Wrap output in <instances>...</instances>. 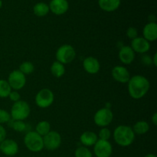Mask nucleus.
<instances>
[{"instance_id":"nucleus-1","label":"nucleus","mask_w":157,"mask_h":157,"mask_svg":"<svg viewBox=\"0 0 157 157\" xmlns=\"http://www.w3.org/2000/svg\"><path fill=\"white\" fill-rule=\"evenodd\" d=\"M127 84L129 94L135 100H140L144 98L148 93L150 87L149 80L143 75L130 77Z\"/></svg>"},{"instance_id":"nucleus-2","label":"nucleus","mask_w":157,"mask_h":157,"mask_svg":"<svg viewBox=\"0 0 157 157\" xmlns=\"http://www.w3.org/2000/svg\"><path fill=\"white\" fill-rule=\"evenodd\" d=\"M113 139L117 145L127 147L131 145L135 140V133L131 127L127 125H120L115 128L113 133Z\"/></svg>"},{"instance_id":"nucleus-3","label":"nucleus","mask_w":157,"mask_h":157,"mask_svg":"<svg viewBox=\"0 0 157 157\" xmlns=\"http://www.w3.org/2000/svg\"><path fill=\"white\" fill-rule=\"evenodd\" d=\"M24 144L32 153H39L44 149L43 137L35 131H29L25 135Z\"/></svg>"},{"instance_id":"nucleus-4","label":"nucleus","mask_w":157,"mask_h":157,"mask_svg":"<svg viewBox=\"0 0 157 157\" xmlns=\"http://www.w3.org/2000/svg\"><path fill=\"white\" fill-rule=\"evenodd\" d=\"M31 113L29 104L25 101H18L15 102L12 106L10 115L12 120L14 121H22L27 119Z\"/></svg>"},{"instance_id":"nucleus-5","label":"nucleus","mask_w":157,"mask_h":157,"mask_svg":"<svg viewBox=\"0 0 157 157\" xmlns=\"http://www.w3.org/2000/svg\"><path fill=\"white\" fill-rule=\"evenodd\" d=\"M57 61L63 64L72 62L76 57V52L73 46L71 44H63L60 46L55 54Z\"/></svg>"},{"instance_id":"nucleus-6","label":"nucleus","mask_w":157,"mask_h":157,"mask_svg":"<svg viewBox=\"0 0 157 157\" xmlns=\"http://www.w3.org/2000/svg\"><path fill=\"white\" fill-rule=\"evenodd\" d=\"M113 120V113L110 108L103 107L99 109L94 116V122L100 127H107Z\"/></svg>"},{"instance_id":"nucleus-7","label":"nucleus","mask_w":157,"mask_h":157,"mask_svg":"<svg viewBox=\"0 0 157 157\" xmlns=\"http://www.w3.org/2000/svg\"><path fill=\"white\" fill-rule=\"evenodd\" d=\"M55 101L54 93L48 88H43L37 93L35 98L36 105L40 108H48L52 105Z\"/></svg>"},{"instance_id":"nucleus-8","label":"nucleus","mask_w":157,"mask_h":157,"mask_svg":"<svg viewBox=\"0 0 157 157\" xmlns=\"http://www.w3.org/2000/svg\"><path fill=\"white\" fill-rule=\"evenodd\" d=\"M11 88L13 90H19L26 84V77L19 70H14L9 74L7 80Z\"/></svg>"},{"instance_id":"nucleus-9","label":"nucleus","mask_w":157,"mask_h":157,"mask_svg":"<svg viewBox=\"0 0 157 157\" xmlns=\"http://www.w3.org/2000/svg\"><path fill=\"white\" fill-rule=\"evenodd\" d=\"M61 140H62L61 136L58 132L51 130L47 135L43 136L44 148L47 149L48 150H50V151L56 150L61 146Z\"/></svg>"},{"instance_id":"nucleus-10","label":"nucleus","mask_w":157,"mask_h":157,"mask_svg":"<svg viewBox=\"0 0 157 157\" xmlns=\"http://www.w3.org/2000/svg\"><path fill=\"white\" fill-rule=\"evenodd\" d=\"M94 153L96 157H110L113 153V147L108 140H99L94 145Z\"/></svg>"},{"instance_id":"nucleus-11","label":"nucleus","mask_w":157,"mask_h":157,"mask_svg":"<svg viewBox=\"0 0 157 157\" xmlns=\"http://www.w3.org/2000/svg\"><path fill=\"white\" fill-rule=\"evenodd\" d=\"M18 144L12 139H5L0 143V150L8 157L15 156L18 153Z\"/></svg>"},{"instance_id":"nucleus-12","label":"nucleus","mask_w":157,"mask_h":157,"mask_svg":"<svg viewBox=\"0 0 157 157\" xmlns=\"http://www.w3.org/2000/svg\"><path fill=\"white\" fill-rule=\"evenodd\" d=\"M112 78L114 81L121 84H126L130 78V75L127 67L121 65H117L111 71Z\"/></svg>"},{"instance_id":"nucleus-13","label":"nucleus","mask_w":157,"mask_h":157,"mask_svg":"<svg viewBox=\"0 0 157 157\" xmlns=\"http://www.w3.org/2000/svg\"><path fill=\"white\" fill-rule=\"evenodd\" d=\"M130 47L135 53H139L141 55L146 54L150 49V42L143 37H139L134 38L131 41Z\"/></svg>"},{"instance_id":"nucleus-14","label":"nucleus","mask_w":157,"mask_h":157,"mask_svg":"<svg viewBox=\"0 0 157 157\" xmlns=\"http://www.w3.org/2000/svg\"><path fill=\"white\" fill-rule=\"evenodd\" d=\"M48 6L51 12L55 15H61L68 10L69 4L67 0H52Z\"/></svg>"},{"instance_id":"nucleus-15","label":"nucleus","mask_w":157,"mask_h":157,"mask_svg":"<svg viewBox=\"0 0 157 157\" xmlns=\"http://www.w3.org/2000/svg\"><path fill=\"white\" fill-rule=\"evenodd\" d=\"M83 67L84 71L90 75H96L101 69L99 61L94 57H87L83 61Z\"/></svg>"},{"instance_id":"nucleus-16","label":"nucleus","mask_w":157,"mask_h":157,"mask_svg":"<svg viewBox=\"0 0 157 157\" xmlns=\"http://www.w3.org/2000/svg\"><path fill=\"white\" fill-rule=\"evenodd\" d=\"M135 52L130 46H122L119 51L118 57L119 59L123 64H130L133 62L135 59Z\"/></svg>"},{"instance_id":"nucleus-17","label":"nucleus","mask_w":157,"mask_h":157,"mask_svg":"<svg viewBox=\"0 0 157 157\" xmlns=\"http://www.w3.org/2000/svg\"><path fill=\"white\" fill-rule=\"evenodd\" d=\"M143 38L149 42H153L157 39V24L156 22H149L143 29Z\"/></svg>"},{"instance_id":"nucleus-18","label":"nucleus","mask_w":157,"mask_h":157,"mask_svg":"<svg viewBox=\"0 0 157 157\" xmlns=\"http://www.w3.org/2000/svg\"><path fill=\"white\" fill-rule=\"evenodd\" d=\"M98 140V136L94 132L85 131L80 136V141L84 147H94L97 141Z\"/></svg>"},{"instance_id":"nucleus-19","label":"nucleus","mask_w":157,"mask_h":157,"mask_svg":"<svg viewBox=\"0 0 157 157\" xmlns=\"http://www.w3.org/2000/svg\"><path fill=\"white\" fill-rule=\"evenodd\" d=\"M99 7L105 12H111L121 6V0H98Z\"/></svg>"},{"instance_id":"nucleus-20","label":"nucleus","mask_w":157,"mask_h":157,"mask_svg":"<svg viewBox=\"0 0 157 157\" xmlns=\"http://www.w3.org/2000/svg\"><path fill=\"white\" fill-rule=\"evenodd\" d=\"M132 129L135 135H144L150 130V124L145 121H140L135 123Z\"/></svg>"},{"instance_id":"nucleus-21","label":"nucleus","mask_w":157,"mask_h":157,"mask_svg":"<svg viewBox=\"0 0 157 157\" xmlns=\"http://www.w3.org/2000/svg\"><path fill=\"white\" fill-rule=\"evenodd\" d=\"M51 73L55 78H61L65 74V67L64 64H61L59 61H55L51 66Z\"/></svg>"},{"instance_id":"nucleus-22","label":"nucleus","mask_w":157,"mask_h":157,"mask_svg":"<svg viewBox=\"0 0 157 157\" xmlns=\"http://www.w3.org/2000/svg\"><path fill=\"white\" fill-rule=\"evenodd\" d=\"M49 6L44 2H38L35 5L33 8V12L36 16L38 17H44L48 14Z\"/></svg>"},{"instance_id":"nucleus-23","label":"nucleus","mask_w":157,"mask_h":157,"mask_svg":"<svg viewBox=\"0 0 157 157\" xmlns=\"http://www.w3.org/2000/svg\"><path fill=\"white\" fill-rule=\"evenodd\" d=\"M51 131V124L47 121H41L37 124L35 127V132L40 136H44Z\"/></svg>"},{"instance_id":"nucleus-24","label":"nucleus","mask_w":157,"mask_h":157,"mask_svg":"<svg viewBox=\"0 0 157 157\" xmlns=\"http://www.w3.org/2000/svg\"><path fill=\"white\" fill-rule=\"evenodd\" d=\"M8 124L15 131L24 132L27 130V124L22 121H14V120L11 119Z\"/></svg>"},{"instance_id":"nucleus-25","label":"nucleus","mask_w":157,"mask_h":157,"mask_svg":"<svg viewBox=\"0 0 157 157\" xmlns=\"http://www.w3.org/2000/svg\"><path fill=\"white\" fill-rule=\"evenodd\" d=\"M12 90L10 85L6 80L0 79V98H8Z\"/></svg>"},{"instance_id":"nucleus-26","label":"nucleus","mask_w":157,"mask_h":157,"mask_svg":"<svg viewBox=\"0 0 157 157\" xmlns=\"http://www.w3.org/2000/svg\"><path fill=\"white\" fill-rule=\"evenodd\" d=\"M18 70L25 75H29L33 73L35 71V66L30 61H25L20 64Z\"/></svg>"},{"instance_id":"nucleus-27","label":"nucleus","mask_w":157,"mask_h":157,"mask_svg":"<svg viewBox=\"0 0 157 157\" xmlns=\"http://www.w3.org/2000/svg\"><path fill=\"white\" fill-rule=\"evenodd\" d=\"M75 157H93V153L88 147L82 146L75 150Z\"/></svg>"},{"instance_id":"nucleus-28","label":"nucleus","mask_w":157,"mask_h":157,"mask_svg":"<svg viewBox=\"0 0 157 157\" xmlns=\"http://www.w3.org/2000/svg\"><path fill=\"white\" fill-rule=\"evenodd\" d=\"M98 139L103 140H108L111 136V132L107 127H102L100 130L99 133L98 135Z\"/></svg>"},{"instance_id":"nucleus-29","label":"nucleus","mask_w":157,"mask_h":157,"mask_svg":"<svg viewBox=\"0 0 157 157\" xmlns=\"http://www.w3.org/2000/svg\"><path fill=\"white\" fill-rule=\"evenodd\" d=\"M11 115L9 112L7 110H3V109H0V124H8L9 121H11Z\"/></svg>"},{"instance_id":"nucleus-30","label":"nucleus","mask_w":157,"mask_h":157,"mask_svg":"<svg viewBox=\"0 0 157 157\" xmlns=\"http://www.w3.org/2000/svg\"><path fill=\"white\" fill-rule=\"evenodd\" d=\"M127 35L130 39L133 40L138 37V31L136 28L130 27L127 30Z\"/></svg>"},{"instance_id":"nucleus-31","label":"nucleus","mask_w":157,"mask_h":157,"mask_svg":"<svg viewBox=\"0 0 157 157\" xmlns=\"http://www.w3.org/2000/svg\"><path fill=\"white\" fill-rule=\"evenodd\" d=\"M141 62L143 63L144 65L148 66V67L153 65L152 57L149 56V55H147V54H144V55H142V57H141Z\"/></svg>"},{"instance_id":"nucleus-32","label":"nucleus","mask_w":157,"mask_h":157,"mask_svg":"<svg viewBox=\"0 0 157 157\" xmlns=\"http://www.w3.org/2000/svg\"><path fill=\"white\" fill-rule=\"evenodd\" d=\"M8 98H9V99H10L12 102L15 103V102H17V101H20L21 95H20V94L18 93L17 90H12V91H11V93L9 94V95Z\"/></svg>"},{"instance_id":"nucleus-33","label":"nucleus","mask_w":157,"mask_h":157,"mask_svg":"<svg viewBox=\"0 0 157 157\" xmlns=\"http://www.w3.org/2000/svg\"><path fill=\"white\" fill-rule=\"evenodd\" d=\"M6 130L2 124H0V143L2 142L5 139H6Z\"/></svg>"},{"instance_id":"nucleus-34","label":"nucleus","mask_w":157,"mask_h":157,"mask_svg":"<svg viewBox=\"0 0 157 157\" xmlns=\"http://www.w3.org/2000/svg\"><path fill=\"white\" fill-rule=\"evenodd\" d=\"M151 121L155 126L157 125V113H154L152 116Z\"/></svg>"},{"instance_id":"nucleus-35","label":"nucleus","mask_w":157,"mask_h":157,"mask_svg":"<svg viewBox=\"0 0 157 157\" xmlns=\"http://www.w3.org/2000/svg\"><path fill=\"white\" fill-rule=\"evenodd\" d=\"M152 61H153V65L157 66V54L155 53L153 57L152 58Z\"/></svg>"},{"instance_id":"nucleus-36","label":"nucleus","mask_w":157,"mask_h":157,"mask_svg":"<svg viewBox=\"0 0 157 157\" xmlns=\"http://www.w3.org/2000/svg\"><path fill=\"white\" fill-rule=\"evenodd\" d=\"M144 157H156V156L155 154H153V153H149V154L146 155Z\"/></svg>"},{"instance_id":"nucleus-37","label":"nucleus","mask_w":157,"mask_h":157,"mask_svg":"<svg viewBox=\"0 0 157 157\" xmlns=\"http://www.w3.org/2000/svg\"><path fill=\"white\" fill-rule=\"evenodd\" d=\"M2 6V0H0V9H1Z\"/></svg>"},{"instance_id":"nucleus-38","label":"nucleus","mask_w":157,"mask_h":157,"mask_svg":"<svg viewBox=\"0 0 157 157\" xmlns=\"http://www.w3.org/2000/svg\"><path fill=\"white\" fill-rule=\"evenodd\" d=\"M0 153H1V150H0Z\"/></svg>"},{"instance_id":"nucleus-39","label":"nucleus","mask_w":157,"mask_h":157,"mask_svg":"<svg viewBox=\"0 0 157 157\" xmlns=\"http://www.w3.org/2000/svg\"><path fill=\"white\" fill-rule=\"evenodd\" d=\"M5 157H8V156H5Z\"/></svg>"}]
</instances>
